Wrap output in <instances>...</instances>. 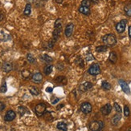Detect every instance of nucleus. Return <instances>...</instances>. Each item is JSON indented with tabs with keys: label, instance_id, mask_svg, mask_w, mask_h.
I'll return each instance as SVG.
<instances>
[{
	"label": "nucleus",
	"instance_id": "13",
	"mask_svg": "<svg viewBox=\"0 0 131 131\" xmlns=\"http://www.w3.org/2000/svg\"><path fill=\"white\" fill-rule=\"evenodd\" d=\"M79 12L83 15H86V16L89 15L90 13H91L89 7H86V6H81L79 7Z\"/></svg>",
	"mask_w": 131,
	"mask_h": 131
},
{
	"label": "nucleus",
	"instance_id": "38",
	"mask_svg": "<svg viewBox=\"0 0 131 131\" xmlns=\"http://www.w3.org/2000/svg\"><path fill=\"white\" fill-rule=\"evenodd\" d=\"M59 101H60V99H59V98H56V99H55V100L52 101L51 103H52V104H56Z\"/></svg>",
	"mask_w": 131,
	"mask_h": 131
},
{
	"label": "nucleus",
	"instance_id": "2",
	"mask_svg": "<svg viewBox=\"0 0 131 131\" xmlns=\"http://www.w3.org/2000/svg\"><path fill=\"white\" fill-rule=\"evenodd\" d=\"M104 126V124L102 122H92L89 124V129L92 131H98L99 129H101Z\"/></svg>",
	"mask_w": 131,
	"mask_h": 131
},
{
	"label": "nucleus",
	"instance_id": "42",
	"mask_svg": "<svg viewBox=\"0 0 131 131\" xmlns=\"http://www.w3.org/2000/svg\"><path fill=\"white\" fill-rule=\"evenodd\" d=\"M98 131H99V130H98Z\"/></svg>",
	"mask_w": 131,
	"mask_h": 131
},
{
	"label": "nucleus",
	"instance_id": "11",
	"mask_svg": "<svg viewBox=\"0 0 131 131\" xmlns=\"http://www.w3.org/2000/svg\"><path fill=\"white\" fill-rule=\"evenodd\" d=\"M119 84H120V86L122 89V90L124 91L125 93L126 94H129L130 93V90H129V87L128 86V84L125 82V81H123V80H120L119 81Z\"/></svg>",
	"mask_w": 131,
	"mask_h": 131
},
{
	"label": "nucleus",
	"instance_id": "29",
	"mask_svg": "<svg viewBox=\"0 0 131 131\" xmlns=\"http://www.w3.org/2000/svg\"><path fill=\"white\" fill-rule=\"evenodd\" d=\"M27 58H28V61L30 63H33V62H35V58H34L33 56H32L31 54H28L27 55Z\"/></svg>",
	"mask_w": 131,
	"mask_h": 131
},
{
	"label": "nucleus",
	"instance_id": "28",
	"mask_svg": "<svg viewBox=\"0 0 131 131\" xmlns=\"http://www.w3.org/2000/svg\"><path fill=\"white\" fill-rule=\"evenodd\" d=\"M91 5L90 0H82L81 1V6H86V7H89Z\"/></svg>",
	"mask_w": 131,
	"mask_h": 131
},
{
	"label": "nucleus",
	"instance_id": "41",
	"mask_svg": "<svg viewBox=\"0 0 131 131\" xmlns=\"http://www.w3.org/2000/svg\"><path fill=\"white\" fill-rule=\"evenodd\" d=\"M33 1H34V0H28V2H29V3H32Z\"/></svg>",
	"mask_w": 131,
	"mask_h": 131
},
{
	"label": "nucleus",
	"instance_id": "17",
	"mask_svg": "<svg viewBox=\"0 0 131 131\" xmlns=\"http://www.w3.org/2000/svg\"><path fill=\"white\" fill-rule=\"evenodd\" d=\"M124 11H125V14L127 16L131 17V3H128L125 6V7H124Z\"/></svg>",
	"mask_w": 131,
	"mask_h": 131
},
{
	"label": "nucleus",
	"instance_id": "14",
	"mask_svg": "<svg viewBox=\"0 0 131 131\" xmlns=\"http://www.w3.org/2000/svg\"><path fill=\"white\" fill-rule=\"evenodd\" d=\"M117 60V56L115 52L112 51L111 53L109 54V61L111 62V63H116Z\"/></svg>",
	"mask_w": 131,
	"mask_h": 131
},
{
	"label": "nucleus",
	"instance_id": "19",
	"mask_svg": "<svg viewBox=\"0 0 131 131\" xmlns=\"http://www.w3.org/2000/svg\"><path fill=\"white\" fill-rule=\"evenodd\" d=\"M108 50V47L107 46H98L96 48V51L99 52V53H103V52H106Z\"/></svg>",
	"mask_w": 131,
	"mask_h": 131
},
{
	"label": "nucleus",
	"instance_id": "26",
	"mask_svg": "<svg viewBox=\"0 0 131 131\" xmlns=\"http://www.w3.org/2000/svg\"><path fill=\"white\" fill-rule=\"evenodd\" d=\"M101 86L104 90H110L111 88V86H110V84L107 82H102V85H101Z\"/></svg>",
	"mask_w": 131,
	"mask_h": 131
},
{
	"label": "nucleus",
	"instance_id": "5",
	"mask_svg": "<svg viewBox=\"0 0 131 131\" xmlns=\"http://www.w3.org/2000/svg\"><path fill=\"white\" fill-rule=\"evenodd\" d=\"M35 110H36V115L39 116V117H40L45 112V110H46V106H45L43 103H40V104H38L37 106H36Z\"/></svg>",
	"mask_w": 131,
	"mask_h": 131
},
{
	"label": "nucleus",
	"instance_id": "35",
	"mask_svg": "<svg viewBox=\"0 0 131 131\" xmlns=\"http://www.w3.org/2000/svg\"><path fill=\"white\" fill-rule=\"evenodd\" d=\"M4 108H5V104L2 102H0V112H2L4 110Z\"/></svg>",
	"mask_w": 131,
	"mask_h": 131
},
{
	"label": "nucleus",
	"instance_id": "18",
	"mask_svg": "<svg viewBox=\"0 0 131 131\" xmlns=\"http://www.w3.org/2000/svg\"><path fill=\"white\" fill-rule=\"evenodd\" d=\"M31 3H28L25 6V9H24V11H23V14L27 16H29L31 15Z\"/></svg>",
	"mask_w": 131,
	"mask_h": 131
},
{
	"label": "nucleus",
	"instance_id": "6",
	"mask_svg": "<svg viewBox=\"0 0 131 131\" xmlns=\"http://www.w3.org/2000/svg\"><path fill=\"white\" fill-rule=\"evenodd\" d=\"M74 27H75V26L73 23H68L66 26V27H65V30H64V34L67 38H69L72 36L74 30Z\"/></svg>",
	"mask_w": 131,
	"mask_h": 131
},
{
	"label": "nucleus",
	"instance_id": "34",
	"mask_svg": "<svg viewBox=\"0 0 131 131\" xmlns=\"http://www.w3.org/2000/svg\"><path fill=\"white\" fill-rule=\"evenodd\" d=\"M25 112H26V109L24 107H19V113L21 116H23L25 114Z\"/></svg>",
	"mask_w": 131,
	"mask_h": 131
},
{
	"label": "nucleus",
	"instance_id": "15",
	"mask_svg": "<svg viewBox=\"0 0 131 131\" xmlns=\"http://www.w3.org/2000/svg\"><path fill=\"white\" fill-rule=\"evenodd\" d=\"M62 26H63V23H62V19L60 18H58L56 19V21L55 22V29L58 30H60L62 29Z\"/></svg>",
	"mask_w": 131,
	"mask_h": 131
},
{
	"label": "nucleus",
	"instance_id": "40",
	"mask_svg": "<svg viewBox=\"0 0 131 131\" xmlns=\"http://www.w3.org/2000/svg\"><path fill=\"white\" fill-rule=\"evenodd\" d=\"M55 1L57 3H63V0H55Z\"/></svg>",
	"mask_w": 131,
	"mask_h": 131
},
{
	"label": "nucleus",
	"instance_id": "36",
	"mask_svg": "<svg viewBox=\"0 0 131 131\" xmlns=\"http://www.w3.org/2000/svg\"><path fill=\"white\" fill-rule=\"evenodd\" d=\"M93 55H92L91 54L87 57V61H90V60H93Z\"/></svg>",
	"mask_w": 131,
	"mask_h": 131
},
{
	"label": "nucleus",
	"instance_id": "20",
	"mask_svg": "<svg viewBox=\"0 0 131 131\" xmlns=\"http://www.w3.org/2000/svg\"><path fill=\"white\" fill-rule=\"evenodd\" d=\"M52 69H53V67H52L51 65H48V66H46V67H44V74L46 75H49L51 72H52Z\"/></svg>",
	"mask_w": 131,
	"mask_h": 131
},
{
	"label": "nucleus",
	"instance_id": "1",
	"mask_svg": "<svg viewBox=\"0 0 131 131\" xmlns=\"http://www.w3.org/2000/svg\"><path fill=\"white\" fill-rule=\"evenodd\" d=\"M102 41L107 47H113L117 43V38L113 34H108L103 36Z\"/></svg>",
	"mask_w": 131,
	"mask_h": 131
},
{
	"label": "nucleus",
	"instance_id": "30",
	"mask_svg": "<svg viewBox=\"0 0 131 131\" xmlns=\"http://www.w3.org/2000/svg\"><path fill=\"white\" fill-rule=\"evenodd\" d=\"M6 90H7V88H6V82H3V83L2 84L1 86V88H0V92L1 93H5Z\"/></svg>",
	"mask_w": 131,
	"mask_h": 131
},
{
	"label": "nucleus",
	"instance_id": "31",
	"mask_svg": "<svg viewBox=\"0 0 131 131\" xmlns=\"http://www.w3.org/2000/svg\"><path fill=\"white\" fill-rule=\"evenodd\" d=\"M22 75H23V77L24 78H28L30 77L31 73H30L29 71H28V70H23V71L22 72Z\"/></svg>",
	"mask_w": 131,
	"mask_h": 131
},
{
	"label": "nucleus",
	"instance_id": "22",
	"mask_svg": "<svg viewBox=\"0 0 131 131\" xmlns=\"http://www.w3.org/2000/svg\"><path fill=\"white\" fill-rule=\"evenodd\" d=\"M120 120H121V115L120 114H116L112 118V124L115 126L119 122Z\"/></svg>",
	"mask_w": 131,
	"mask_h": 131
},
{
	"label": "nucleus",
	"instance_id": "21",
	"mask_svg": "<svg viewBox=\"0 0 131 131\" xmlns=\"http://www.w3.org/2000/svg\"><path fill=\"white\" fill-rule=\"evenodd\" d=\"M57 128L63 131H67V125L64 122H59L57 124Z\"/></svg>",
	"mask_w": 131,
	"mask_h": 131
},
{
	"label": "nucleus",
	"instance_id": "33",
	"mask_svg": "<svg viewBox=\"0 0 131 131\" xmlns=\"http://www.w3.org/2000/svg\"><path fill=\"white\" fill-rule=\"evenodd\" d=\"M114 109L116 110L117 112H118V113H121V106H119L117 103H114Z\"/></svg>",
	"mask_w": 131,
	"mask_h": 131
},
{
	"label": "nucleus",
	"instance_id": "10",
	"mask_svg": "<svg viewBox=\"0 0 131 131\" xmlns=\"http://www.w3.org/2000/svg\"><path fill=\"white\" fill-rule=\"evenodd\" d=\"M92 87H93V84H92L91 82H84V83L81 85L80 90L81 91H83V92H85V91L90 90Z\"/></svg>",
	"mask_w": 131,
	"mask_h": 131
},
{
	"label": "nucleus",
	"instance_id": "8",
	"mask_svg": "<svg viewBox=\"0 0 131 131\" xmlns=\"http://www.w3.org/2000/svg\"><path fill=\"white\" fill-rule=\"evenodd\" d=\"M15 116L16 115H15V113L14 112V111L10 110L7 111V112H6V115L4 117V119L6 122H11V121H13L15 118Z\"/></svg>",
	"mask_w": 131,
	"mask_h": 131
},
{
	"label": "nucleus",
	"instance_id": "7",
	"mask_svg": "<svg viewBox=\"0 0 131 131\" xmlns=\"http://www.w3.org/2000/svg\"><path fill=\"white\" fill-rule=\"evenodd\" d=\"M81 111H82L84 114H89L91 111H92V106H91V104L89 103V102H84L81 105Z\"/></svg>",
	"mask_w": 131,
	"mask_h": 131
},
{
	"label": "nucleus",
	"instance_id": "32",
	"mask_svg": "<svg viewBox=\"0 0 131 131\" xmlns=\"http://www.w3.org/2000/svg\"><path fill=\"white\" fill-rule=\"evenodd\" d=\"M124 114L126 117L129 116V109L127 106H125V107H124Z\"/></svg>",
	"mask_w": 131,
	"mask_h": 131
},
{
	"label": "nucleus",
	"instance_id": "25",
	"mask_svg": "<svg viewBox=\"0 0 131 131\" xmlns=\"http://www.w3.org/2000/svg\"><path fill=\"white\" fill-rule=\"evenodd\" d=\"M42 60L43 61H44L45 62H47V63H49V62H51L52 61V58L50 57V56H48V55H47V54H43V55H42Z\"/></svg>",
	"mask_w": 131,
	"mask_h": 131
},
{
	"label": "nucleus",
	"instance_id": "37",
	"mask_svg": "<svg viewBox=\"0 0 131 131\" xmlns=\"http://www.w3.org/2000/svg\"><path fill=\"white\" fill-rule=\"evenodd\" d=\"M46 91H47V92H48V93H51V91H52V88L51 87H48L47 89H46Z\"/></svg>",
	"mask_w": 131,
	"mask_h": 131
},
{
	"label": "nucleus",
	"instance_id": "12",
	"mask_svg": "<svg viewBox=\"0 0 131 131\" xmlns=\"http://www.w3.org/2000/svg\"><path fill=\"white\" fill-rule=\"evenodd\" d=\"M43 79V76L40 73H36L32 75V81L36 83H40Z\"/></svg>",
	"mask_w": 131,
	"mask_h": 131
},
{
	"label": "nucleus",
	"instance_id": "39",
	"mask_svg": "<svg viewBox=\"0 0 131 131\" xmlns=\"http://www.w3.org/2000/svg\"><path fill=\"white\" fill-rule=\"evenodd\" d=\"M129 38H131V26L129 27Z\"/></svg>",
	"mask_w": 131,
	"mask_h": 131
},
{
	"label": "nucleus",
	"instance_id": "24",
	"mask_svg": "<svg viewBox=\"0 0 131 131\" xmlns=\"http://www.w3.org/2000/svg\"><path fill=\"white\" fill-rule=\"evenodd\" d=\"M29 90L31 94L33 95H38L39 94H40V91H39V89L35 87V86H30L29 87Z\"/></svg>",
	"mask_w": 131,
	"mask_h": 131
},
{
	"label": "nucleus",
	"instance_id": "3",
	"mask_svg": "<svg viewBox=\"0 0 131 131\" xmlns=\"http://www.w3.org/2000/svg\"><path fill=\"white\" fill-rule=\"evenodd\" d=\"M126 24H127V20L126 19H122L116 25V30L119 33V34H121L126 30Z\"/></svg>",
	"mask_w": 131,
	"mask_h": 131
},
{
	"label": "nucleus",
	"instance_id": "23",
	"mask_svg": "<svg viewBox=\"0 0 131 131\" xmlns=\"http://www.w3.org/2000/svg\"><path fill=\"white\" fill-rule=\"evenodd\" d=\"M60 30H56L54 29V31H53V39H54V42H56L58 40V38H60Z\"/></svg>",
	"mask_w": 131,
	"mask_h": 131
},
{
	"label": "nucleus",
	"instance_id": "27",
	"mask_svg": "<svg viewBox=\"0 0 131 131\" xmlns=\"http://www.w3.org/2000/svg\"><path fill=\"white\" fill-rule=\"evenodd\" d=\"M56 82H58V83H62V84H65L66 83V78H65L64 77H58L57 78H56Z\"/></svg>",
	"mask_w": 131,
	"mask_h": 131
},
{
	"label": "nucleus",
	"instance_id": "9",
	"mask_svg": "<svg viewBox=\"0 0 131 131\" xmlns=\"http://www.w3.org/2000/svg\"><path fill=\"white\" fill-rule=\"evenodd\" d=\"M111 110H112V106H111L110 104H106L101 109V112L103 115H108L110 114Z\"/></svg>",
	"mask_w": 131,
	"mask_h": 131
},
{
	"label": "nucleus",
	"instance_id": "4",
	"mask_svg": "<svg viewBox=\"0 0 131 131\" xmlns=\"http://www.w3.org/2000/svg\"><path fill=\"white\" fill-rule=\"evenodd\" d=\"M89 73L91 75H93V76L99 74L101 73V69H100L99 65L97 64V63L92 65L89 69Z\"/></svg>",
	"mask_w": 131,
	"mask_h": 131
},
{
	"label": "nucleus",
	"instance_id": "16",
	"mask_svg": "<svg viewBox=\"0 0 131 131\" xmlns=\"http://www.w3.org/2000/svg\"><path fill=\"white\" fill-rule=\"evenodd\" d=\"M3 70L4 72H6V73H8V72H10L12 70V64L10 62L4 63L3 67Z\"/></svg>",
	"mask_w": 131,
	"mask_h": 131
}]
</instances>
